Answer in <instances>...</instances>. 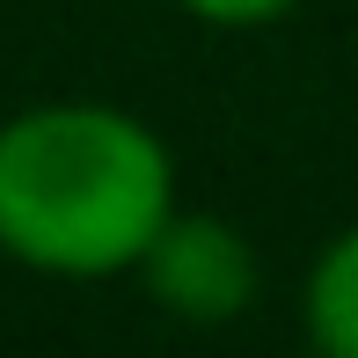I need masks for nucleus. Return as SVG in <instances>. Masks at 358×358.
I'll use <instances>...</instances> for the list:
<instances>
[{
  "mask_svg": "<svg viewBox=\"0 0 358 358\" xmlns=\"http://www.w3.org/2000/svg\"><path fill=\"white\" fill-rule=\"evenodd\" d=\"M139 278L154 307H169L176 322H234L264 292V264H256L249 234L227 227L220 213H176L139 256Z\"/></svg>",
  "mask_w": 358,
  "mask_h": 358,
  "instance_id": "nucleus-2",
  "label": "nucleus"
},
{
  "mask_svg": "<svg viewBox=\"0 0 358 358\" xmlns=\"http://www.w3.org/2000/svg\"><path fill=\"white\" fill-rule=\"evenodd\" d=\"M183 8L213 29H264V22H285L300 0H183Z\"/></svg>",
  "mask_w": 358,
  "mask_h": 358,
  "instance_id": "nucleus-4",
  "label": "nucleus"
},
{
  "mask_svg": "<svg viewBox=\"0 0 358 358\" xmlns=\"http://www.w3.org/2000/svg\"><path fill=\"white\" fill-rule=\"evenodd\" d=\"M307 336L322 358H358V227L329 234L307 271Z\"/></svg>",
  "mask_w": 358,
  "mask_h": 358,
  "instance_id": "nucleus-3",
  "label": "nucleus"
},
{
  "mask_svg": "<svg viewBox=\"0 0 358 358\" xmlns=\"http://www.w3.org/2000/svg\"><path fill=\"white\" fill-rule=\"evenodd\" d=\"M176 220V154L117 103H37L0 124V256L44 278L139 271Z\"/></svg>",
  "mask_w": 358,
  "mask_h": 358,
  "instance_id": "nucleus-1",
  "label": "nucleus"
}]
</instances>
